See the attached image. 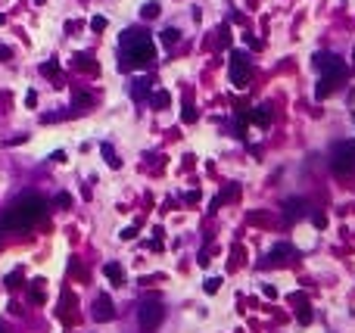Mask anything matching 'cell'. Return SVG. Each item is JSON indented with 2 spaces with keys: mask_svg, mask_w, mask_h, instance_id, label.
<instances>
[{
  "mask_svg": "<svg viewBox=\"0 0 355 333\" xmlns=\"http://www.w3.org/2000/svg\"><path fill=\"white\" fill-rule=\"evenodd\" d=\"M44 199L41 196H34V193H28V196H22L19 202H13V206L0 215V231L4 234H22V231H31L34 228V221L44 215Z\"/></svg>",
  "mask_w": 355,
  "mask_h": 333,
  "instance_id": "1",
  "label": "cell"
},
{
  "mask_svg": "<svg viewBox=\"0 0 355 333\" xmlns=\"http://www.w3.org/2000/svg\"><path fill=\"white\" fill-rule=\"evenodd\" d=\"M312 63H315L318 72H321V78H318V87H315V97L324 100V97H330L333 90L346 81L349 69H346V63H343L340 57H333V53H315Z\"/></svg>",
  "mask_w": 355,
  "mask_h": 333,
  "instance_id": "2",
  "label": "cell"
},
{
  "mask_svg": "<svg viewBox=\"0 0 355 333\" xmlns=\"http://www.w3.org/2000/svg\"><path fill=\"white\" fill-rule=\"evenodd\" d=\"M122 47H125L122 50V69H143L156 60V47H153L146 31L128 28L125 38H122Z\"/></svg>",
  "mask_w": 355,
  "mask_h": 333,
  "instance_id": "3",
  "label": "cell"
},
{
  "mask_svg": "<svg viewBox=\"0 0 355 333\" xmlns=\"http://www.w3.org/2000/svg\"><path fill=\"white\" fill-rule=\"evenodd\" d=\"M330 169L343 178L355 175V140H343L333 146V159H330Z\"/></svg>",
  "mask_w": 355,
  "mask_h": 333,
  "instance_id": "4",
  "label": "cell"
},
{
  "mask_svg": "<svg viewBox=\"0 0 355 333\" xmlns=\"http://www.w3.org/2000/svg\"><path fill=\"white\" fill-rule=\"evenodd\" d=\"M249 78H252V66H249V57L246 53H240L234 50V57H231V81L234 87H249Z\"/></svg>",
  "mask_w": 355,
  "mask_h": 333,
  "instance_id": "5",
  "label": "cell"
},
{
  "mask_svg": "<svg viewBox=\"0 0 355 333\" xmlns=\"http://www.w3.org/2000/svg\"><path fill=\"white\" fill-rule=\"evenodd\" d=\"M137 321H140V327H143L146 333H153V330L159 327V321H162V305H159V302H143V305L137 308Z\"/></svg>",
  "mask_w": 355,
  "mask_h": 333,
  "instance_id": "6",
  "label": "cell"
},
{
  "mask_svg": "<svg viewBox=\"0 0 355 333\" xmlns=\"http://www.w3.org/2000/svg\"><path fill=\"white\" fill-rule=\"evenodd\" d=\"M290 258H296V246L293 243H274V249L268 252V265H287Z\"/></svg>",
  "mask_w": 355,
  "mask_h": 333,
  "instance_id": "7",
  "label": "cell"
},
{
  "mask_svg": "<svg viewBox=\"0 0 355 333\" xmlns=\"http://www.w3.org/2000/svg\"><path fill=\"white\" fill-rule=\"evenodd\" d=\"M116 318V305H112L109 296H97V302H93V321H112Z\"/></svg>",
  "mask_w": 355,
  "mask_h": 333,
  "instance_id": "8",
  "label": "cell"
},
{
  "mask_svg": "<svg viewBox=\"0 0 355 333\" xmlns=\"http://www.w3.org/2000/svg\"><path fill=\"white\" fill-rule=\"evenodd\" d=\"M306 209H309L306 199H287V202H284V218H287V221H299V218L306 215Z\"/></svg>",
  "mask_w": 355,
  "mask_h": 333,
  "instance_id": "9",
  "label": "cell"
},
{
  "mask_svg": "<svg viewBox=\"0 0 355 333\" xmlns=\"http://www.w3.org/2000/svg\"><path fill=\"white\" fill-rule=\"evenodd\" d=\"M103 274H106L116 287H119V284H125V271H122V265H119V262H109V265L103 268Z\"/></svg>",
  "mask_w": 355,
  "mask_h": 333,
  "instance_id": "10",
  "label": "cell"
},
{
  "mask_svg": "<svg viewBox=\"0 0 355 333\" xmlns=\"http://www.w3.org/2000/svg\"><path fill=\"white\" fill-rule=\"evenodd\" d=\"M149 103H153V109H168L172 106V94H168V90H153V94H149Z\"/></svg>",
  "mask_w": 355,
  "mask_h": 333,
  "instance_id": "11",
  "label": "cell"
},
{
  "mask_svg": "<svg viewBox=\"0 0 355 333\" xmlns=\"http://www.w3.org/2000/svg\"><path fill=\"white\" fill-rule=\"evenodd\" d=\"M249 119L256 122V125H262V128H268L271 125V113L265 106H256V109H249Z\"/></svg>",
  "mask_w": 355,
  "mask_h": 333,
  "instance_id": "12",
  "label": "cell"
},
{
  "mask_svg": "<svg viewBox=\"0 0 355 333\" xmlns=\"http://www.w3.org/2000/svg\"><path fill=\"white\" fill-rule=\"evenodd\" d=\"M131 94H134V100H143V97L149 94V81H146V78H137L134 87H131Z\"/></svg>",
  "mask_w": 355,
  "mask_h": 333,
  "instance_id": "13",
  "label": "cell"
},
{
  "mask_svg": "<svg viewBox=\"0 0 355 333\" xmlns=\"http://www.w3.org/2000/svg\"><path fill=\"white\" fill-rule=\"evenodd\" d=\"M103 159H106V165H109V169H122V159H119L116 153H112V146H109V143H103Z\"/></svg>",
  "mask_w": 355,
  "mask_h": 333,
  "instance_id": "14",
  "label": "cell"
},
{
  "mask_svg": "<svg viewBox=\"0 0 355 333\" xmlns=\"http://www.w3.org/2000/svg\"><path fill=\"white\" fill-rule=\"evenodd\" d=\"M75 69H87V72H93V69H97V63H93V57H87V53H78V57H75Z\"/></svg>",
  "mask_w": 355,
  "mask_h": 333,
  "instance_id": "15",
  "label": "cell"
},
{
  "mask_svg": "<svg viewBox=\"0 0 355 333\" xmlns=\"http://www.w3.org/2000/svg\"><path fill=\"white\" fill-rule=\"evenodd\" d=\"M178 41H181V31H178V28H165V31H162V44L172 47V44H178Z\"/></svg>",
  "mask_w": 355,
  "mask_h": 333,
  "instance_id": "16",
  "label": "cell"
},
{
  "mask_svg": "<svg viewBox=\"0 0 355 333\" xmlns=\"http://www.w3.org/2000/svg\"><path fill=\"white\" fill-rule=\"evenodd\" d=\"M202 290L209 293V296H212V293H218V290H221V277H209V281L202 284Z\"/></svg>",
  "mask_w": 355,
  "mask_h": 333,
  "instance_id": "17",
  "label": "cell"
},
{
  "mask_svg": "<svg viewBox=\"0 0 355 333\" xmlns=\"http://www.w3.org/2000/svg\"><path fill=\"white\" fill-rule=\"evenodd\" d=\"M41 72H44L47 78H56V72H60V63H56V60H50V63H44V66H41Z\"/></svg>",
  "mask_w": 355,
  "mask_h": 333,
  "instance_id": "18",
  "label": "cell"
},
{
  "mask_svg": "<svg viewBox=\"0 0 355 333\" xmlns=\"http://www.w3.org/2000/svg\"><path fill=\"white\" fill-rule=\"evenodd\" d=\"M296 318H299V324H312V318H315V311H312L309 305H302V308H299V314H296Z\"/></svg>",
  "mask_w": 355,
  "mask_h": 333,
  "instance_id": "19",
  "label": "cell"
},
{
  "mask_svg": "<svg viewBox=\"0 0 355 333\" xmlns=\"http://www.w3.org/2000/svg\"><path fill=\"white\" fill-rule=\"evenodd\" d=\"M93 103V97H87V94H81V90H78V94H75V106H78V109H87Z\"/></svg>",
  "mask_w": 355,
  "mask_h": 333,
  "instance_id": "20",
  "label": "cell"
},
{
  "mask_svg": "<svg viewBox=\"0 0 355 333\" xmlns=\"http://www.w3.org/2000/svg\"><path fill=\"white\" fill-rule=\"evenodd\" d=\"M159 16V4H143V19H156Z\"/></svg>",
  "mask_w": 355,
  "mask_h": 333,
  "instance_id": "21",
  "label": "cell"
},
{
  "mask_svg": "<svg viewBox=\"0 0 355 333\" xmlns=\"http://www.w3.org/2000/svg\"><path fill=\"white\" fill-rule=\"evenodd\" d=\"M237 196H240V187L234 184V187H228V190H224V193L218 196V202H224V199H237Z\"/></svg>",
  "mask_w": 355,
  "mask_h": 333,
  "instance_id": "22",
  "label": "cell"
},
{
  "mask_svg": "<svg viewBox=\"0 0 355 333\" xmlns=\"http://www.w3.org/2000/svg\"><path fill=\"white\" fill-rule=\"evenodd\" d=\"M181 122H196V109H193V106H184V113H181Z\"/></svg>",
  "mask_w": 355,
  "mask_h": 333,
  "instance_id": "23",
  "label": "cell"
},
{
  "mask_svg": "<svg viewBox=\"0 0 355 333\" xmlns=\"http://www.w3.org/2000/svg\"><path fill=\"white\" fill-rule=\"evenodd\" d=\"M90 28H93V31H106V19H103V16H93V19H90Z\"/></svg>",
  "mask_w": 355,
  "mask_h": 333,
  "instance_id": "24",
  "label": "cell"
},
{
  "mask_svg": "<svg viewBox=\"0 0 355 333\" xmlns=\"http://www.w3.org/2000/svg\"><path fill=\"white\" fill-rule=\"evenodd\" d=\"M56 206H72V196L69 193H56Z\"/></svg>",
  "mask_w": 355,
  "mask_h": 333,
  "instance_id": "25",
  "label": "cell"
},
{
  "mask_svg": "<svg viewBox=\"0 0 355 333\" xmlns=\"http://www.w3.org/2000/svg\"><path fill=\"white\" fill-rule=\"evenodd\" d=\"M312 221H315V228H327V215H321V212H318Z\"/></svg>",
  "mask_w": 355,
  "mask_h": 333,
  "instance_id": "26",
  "label": "cell"
},
{
  "mask_svg": "<svg viewBox=\"0 0 355 333\" xmlns=\"http://www.w3.org/2000/svg\"><path fill=\"white\" fill-rule=\"evenodd\" d=\"M13 60V50L10 47H0V63H10Z\"/></svg>",
  "mask_w": 355,
  "mask_h": 333,
  "instance_id": "27",
  "label": "cell"
},
{
  "mask_svg": "<svg viewBox=\"0 0 355 333\" xmlns=\"http://www.w3.org/2000/svg\"><path fill=\"white\" fill-rule=\"evenodd\" d=\"M134 237H137V228H125L122 231V240H134Z\"/></svg>",
  "mask_w": 355,
  "mask_h": 333,
  "instance_id": "28",
  "label": "cell"
},
{
  "mask_svg": "<svg viewBox=\"0 0 355 333\" xmlns=\"http://www.w3.org/2000/svg\"><path fill=\"white\" fill-rule=\"evenodd\" d=\"M25 103L28 106H37V94H34V90H28V94H25Z\"/></svg>",
  "mask_w": 355,
  "mask_h": 333,
  "instance_id": "29",
  "label": "cell"
},
{
  "mask_svg": "<svg viewBox=\"0 0 355 333\" xmlns=\"http://www.w3.org/2000/svg\"><path fill=\"white\" fill-rule=\"evenodd\" d=\"M352 63H355V50H352Z\"/></svg>",
  "mask_w": 355,
  "mask_h": 333,
  "instance_id": "30",
  "label": "cell"
},
{
  "mask_svg": "<svg viewBox=\"0 0 355 333\" xmlns=\"http://www.w3.org/2000/svg\"><path fill=\"white\" fill-rule=\"evenodd\" d=\"M34 4H44V0H34Z\"/></svg>",
  "mask_w": 355,
  "mask_h": 333,
  "instance_id": "31",
  "label": "cell"
},
{
  "mask_svg": "<svg viewBox=\"0 0 355 333\" xmlns=\"http://www.w3.org/2000/svg\"><path fill=\"white\" fill-rule=\"evenodd\" d=\"M0 333H4V330H0Z\"/></svg>",
  "mask_w": 355,
  "mask_h": 333,
  "instance_id": "32",
  "label": "cell"
},
{
  "mask_svg": "<svg viewBox=\"0 0 355 333\" xmlns=\"http://www.w3.org/2000/svg\"><path fill=\"white\" fill-rule=\"evenodd\" d=\"M352 119H355V116H352Z\"/></svg>",
  "mask_w": 355,
  "mask_h": 333,
  "instance_id": "33",
  "label": "cell"
}]
</instances>
